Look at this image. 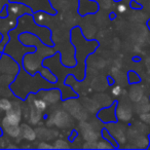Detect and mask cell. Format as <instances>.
<instances>
[{
  "mask_svg": "<svg viewBox=\"0 0 150 150\" xmlns=\"http://www.w3.org/2000/svg\"><path fill=\"white\" fill-rule=\"evenodd\" d=\"M72 123V119L71 116L66 112L65 110H58L50 117L46 121V125L47 127H52V125H56L61 129H65V127H71Z\"/></svg>",
  "mask_w": 150,
  "mask_h": 150,
  "instance_id": "6da1fadb",
  "label": "cell"
},
{
  "mask_svg": "<svg viewBox=\"0 0 150 150\" xmlns=\"http://www.w3.org/2000/svg\"><path fill=\"white\" fill-rule=\"evenodd\" d=\"M22 114H23V107L18 101H15V102H13L11 108L7 112H5V116L3 117L2 122L8 123V125H20Z\"/></svg>",
  "mask_w": 150,
  "mask_h": 150,
  "instance_id": "7a4b0ae2",
  "label": "cell"
},
{
  "mask_svg": "<svg viewBox=\"0 0 150 150\" xmlns=\"http://www.w3.org/2000/svg\"><path fill=\"white\" fill-rule=\"evenodd\" d=\"M24 116L25 118L29 121L31 125H38L39 121L42 118V111L38 110L35 106H34L33 102L30 101V99L28 100V105L23 108Z\"/></svg>",
  "mask_w": 150,
  "mask_h": 150,
  "instance_id": "3957f363",
  "label": "cell"
},
{
  "mask_svg": "<svg viewBox=\"0 0 150 150\" xmlns=\"http://www.w3.org/2000/svg\"><path fill=\"white\" fill-rule=\"evenodd\" d=\"M79 129L82 134V137L86 141H97L99 138V134L94 129L92 125L86 122H81L79 125Z\"/></svg>",
  "mask_w": 150,
  "mask_h": 150,
  "instance_id": "277c9868",
  "label": "cell"
},
{
  "mask_svg": "<svg viewBox=\"0 0 150 150\" xmlns=\"http://www.w3.org/2000/svg\"><path fill=\"white\" fill-rule=\"evenodd\" d=\"M20 138L32 142L37 138V136H36L35 129H32L30 125L23 123V125H20Z\"/></svg>",
  "mask_w": 150,
  "mask_h": 150,
  "instance_id": "5b68a950",
  "label": "cell"
},
{
  "mask_svg": "<svg viewBox=\"0 0 150 150\" xmlns=\"http://www.w3.org/2000/svg\"><path fill=\"white\" fill-rule=\"evenodd\" d=\"M36 136L39 138L41 141H46V140H52L54 139L56 137H58L59 133L54 129H48L45 127H38L37 129H35Z\"/></svg>",
  "mask_w": 150,
  "mask_h": 150,
  "instance_id": "8992f818",
  "label": "cell"
},
{
  "mask_svg": "<svg viewBox=\"0 0 150 150\" xmlns=\"http://www.w3.org/2000/svg\"><path fill=\"white\" fill-rule=\"evenodd\" d=\"M2 129L7 136L11 138H20V125H8V123H1Z\"/></svg>",
  "mask_w": 150,
  "mask_h": 150,
  "instance_id": "52a82bcc",
  "label": "cell"
},
{
  "mask_svg": "<svg viewBox=\"0 0 150 150\" xmlns=\"http://www.w3.org/2000/svg\"><path fill=\"white\" fill-rule=\"evenodd\" d=\"M44 101H45L47 104H54L59 101L60 99V93L59 91L56 90H52V91H47V92H44V95L42 97Z\"/></svg>",
  "mask_w": 150,
  "mask_h": 150,
  "instance_id": "ba28073f",
  "label": "cell"
},
{
  "mask_svg": "<svg viewBox=\"0 0 150 150\" xmlns=\"http://www.w3.org/2000/svg\"><path fill=\"white\" fill-rule=\"evenodd\" d=\"M117 116H118L119 119L121 120H129L132 117V110L129 106H125V105H122V106H119L117 108Z\"/></svg>",
  "mask_w": 150,
  "mask_h": 150,
  "instance_id": "9c48e42d",
  "label": "cell"
},
{
  "mask_svg": "<svg viewBox=\"0 0 150 150\" xmlns=\"http://www.w3.org/2000/svg\"><path fill=\"white\" fill-rule=\"evenodd\" d=\"M32 102H33L34 106H35L38 110L42 111V112H44V111L46 110L47 103H46L43 99H33V100H32Z\"/></svg>",
  "mask_w": 150,
  "mask_h": 150,
  "instance_id": "30bf717a",
  "label": "cell"
},
{
  "mask_svg": "<svg viewBox=\"0 0 150 150\" xmlns=\"http://www.w3.org/2000/svg\"><path fill=\"white\" fill-rule=\"evenodd\" d=\"M11 106H13V103L9 100H7L5 98L0 99V109H1L2 112H7L11 108Z\"/></svg>",
  "mask_w": 150,
  "mask_h": 150,
  "instance_id": "8fae6325",
  "label": "cell"
},
{
  "mask_svg": "<svg viewBox=\"0 0 150 150\" xmlns=\"http://www.w3.org/2000/svg\"><path fill=\"white\" fill-rule=\"evenodd\" d=\"M54 149H68V148H70V145L67 141L60 139L54 142Z\"/></svg>",
  "mask_w": 150,
  "mask_h": 150,
  "instance_id": "7c38bea8",
  "label": "cell"
},
{
  "mask_svg": "<svg viewBox=\"0 0 150 150\" xmlns=\"http://www.w3.org/2000/svg\"><path fill=\"white\" fill-rule=\"evenodd\" d=\"M114 145H111L109 141H100L97 142V149H111Z\"/></svg>",
  "mask_w": 150,
  "mask_h": 150,
  "instance_id": "4fadbf2b",
  "label": "cell"
},
{
  "mask_svg": "<svg viewBox=\"0 0 150 150\" xmlns=\"http://www.w3.org/2000/svg\"><path fill=\"white\" fill-rule=\"evenodd\" d=\"M41 75L43 76L44 78H45V79L50 80V81H52V82L56 81V77H54V75H52V73L47 70V69H42V70H41Z\"/></svg>",
  "mask_w": 150,
  "mask_h": 150,
  "instance_id": "5bb4252c",
  "label": "cell"
},
{
  "mask_svg": "<svg viewBox=\"0 0 150 150\" xmlns=\"http://www.w3.org/2000/svg\"><path fill=\"white\" fill-rule=\"evenodd\" d=\"M84 149H97V141H86L82 145Z\"/></svg>",
  "mask_w": 150,
  "mask_h": 150,
  "instance_id": "9a60e30c",
  "label": "cell"
},
{
  "mask_svg": "<svg viewBox=\"0 0 150 150\" xmlns=\"http://www.w3.org/2000/svg\"><path fill=\"white\" fill-rule=\"evenodd\" d=\"M37 148L38 149H54V145H50V144L46 143L44 141H41L40 143H38Z\"/></svg>",
  "mask_w": 150,
  "mask_h": 150,
  "instance_id": "2e32d148",
  "label": "cell"
},
{
  "mask_svg": "<svg viewBox=\"0 0 150 150\" xmlns=\"http://www.w3.org/2000/svg\"><path fill=\"white\" fill-rule=\"evenodd\" d=\"M141 119L144 122L150 125V113H143V114L141 115Z\"/></svg>",
  "mask_w": 150,
  "mask_h": 150,
  "instance_id": "e0dca14e",
  "label": "cell"
},
{
  "mask_svg": "<svg viewBox=\"0 0 150 150\" xmlns=\"http://www.w3.org/2000/svg\"><path fill=\"white\" fill-rule=\"evenodd\" d=\"M112 94L114 96H119L121 94V86H115L112 88Z\"/></svg>",
  "mask_w": 150,
  "mask_h": 150,
  "instance_id": "ac0fdd59",
  "label": "cell"
},
{
  "mask_svg": "<svg viewBox=\"0 0 150 150\" xmlns=\"http://www.w3.org/2000/svg\"><path fill=\"white\" fill-rule=\"evenodd\" d=\"M117 9H118L119 13H125V11H127V6H125V4H119L118 7H117Z\"/></svg>",
  "mask_w": 150,
  "mask_h": 150,
  "instance_id": "d6986e66",
  "label": "cell"
},
{
  "mask_svg": "<svg viewBox=\"0 0 150 150\" xmlns=\"http://www.w3.org/2000/svg\"><path fill=\"white\" fill-rule=\"evenodd\" d=\"M7 148H17V146H13V145H11V146H7Z\"/></svg>",
  "mask_w": 150,
  "mask_h": 150,
  "instance_id": "ffe728a7",
  "label": "cell"
},
{
  "mask_svg": "<svg viewBox=\"0 0 150 150\" xmlns=\"http://www.w3.org/2000/svg\"><path fill=\"white\" fill-rule=\"evenodd\" d=\"M2 135V131H1V129H0V136Z\"/></svg>",
  "mask_w": 150,
  "mask_h": 150,
  "instance_id": "44dd1931",
  "label": "cell"
},
{
  "mask_svg": "<svg viewBox=\"0 0 150 150\" xmlns=\"http://www.w3.org/2000/svg\"><path fill=\"white\" fill-rule=\"evenodd\" d=\"M1 113H2V111H1V109H0V114H1Z\"/></svg>",
  "mask_w": 150,
  "mask_h": 150,
  "instance_id": "7402d4cb",
  "label": "cell"
}]
</instances>
